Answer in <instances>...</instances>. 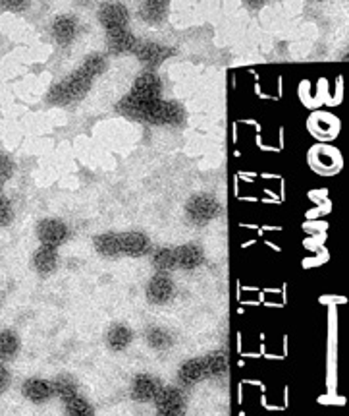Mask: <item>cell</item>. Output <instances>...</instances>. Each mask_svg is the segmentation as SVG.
I'll return each instance as SVG.
<instances>
[{
  "label": "cell",
  "mask_w": 349,
  "mask_h": 416,
  "mask_svg": "<svg viewBox=\"0 0 349 416\" xmlns=\"http://www.w3.org/2000/svg\"><path fill=\"white\" fill-rule=\"evenodd\" d=\"M107 58L103 54H91L84 61V64L74 70L70 76L54 85L48 93V101L53 105H70L74 101H79L85 93L89 92L91 84L107 70Z\"/></svg>",
  "instance_id": "1"
},
{
  "label": "cell",
  "mask_w": 349,
  "mask_h": 416,
  "mask_svg": "<svg viewBox=\"0 0 349 416\" xmlns=\"http://www.w3.org/2000/svg\"><path fill=\"white\" fill-rule=\"evenodd\" d=\"M120 115L151 126H182L185 122V108L178 101H166L164 97L145 101L141 105L121 111Z\"/></svg>",
  "instance_id": "2"
},
{
  "label": "cell",
  "mask_w": 349,
  "mask_h": 416,
  "mask_svg": "<svg viewBox=\"0 0 349 416\" xmlns=\"http://www.w3.org/2000/svg\"><path fill=\"white\" fill-rule=\"evenodd\" d=\"M222 215V203L211 194H195L185 203V219L195 227H206Z\"/></svg>",
  "instance_id": "3"
},
{
  "label": "cell",
  "mask_w": 349,
  "mask_h": 416,
  "mask_svg": "<svg viewBox=\"0 0 349 416\" xmlns=\"http://www.w3.org/2000/svg\"><path fill=\"white\" fill-rule=\"evenodd\" d=\"M152 403H154V412L159 416H180L187 407L185 393L178 386H162Z\"/></svg>",
  "instance_id": "4"
},
{
  "label": "cell",
  "mask_w": 349,
  "mask_h": 416,
  "mask_svg": "<svg viewBox=\"0 0 349 416\" xmlns=\"http://www.w3.org/2000/svg\"><path fill=\"white\" fill-rule=\"evenodd\" d=\"M174 49L172 46L162 45V43H154V41H139L136 49V56L139 62L145 66V72H154L162 62L174 56Z\"/></svg>",
  "instance_id": "5"
},
{
  "label": "cell",
  "mask_w": 349,
  "mask_h": 416,
  "mask_svg": "<svg viewBox=\"0 0 349 416\" xmlns=\"http://www.w3.org/2000/svg\"><path fill=\"white\" fill-rule=\"evenodd\" d=\"M176 294V285L172 277L168 273H154L149 283L145 286V296L149 304H154V306H164L168 302L174 298Z\"/></svg>",
  "instance_id": "6"
},
{
  "label": "cell",
  "mask_w": 349,
  "mask_h": 416,
  "mask_svg": "<svg viewBox=\"0 0 349 416\" xmlns=\"http://www.w3.org/2000/svg\"><path fill=\"white\" fill-rule=\"evenodd\" d=\"M99 23L103 25L105 33L129 27V10L121 2H107L99 8Z\"/></svg>",
  "instance_id": "7"
},
{
  "label": "cell",
  "mask_w": 349,
  "mask_h": 416,
  "mask_svg": "<svg viewBox=\"0 0 349 416\" xmlns=\"http://www.w3.org/2000/svg\"><path fill=\"white\" fill-rule=\"evenodd\" d=\"M118 250L120 258H141L151 252V239L139 231H126L118 232Z\"/></svg>",
  "instance_id": "8"
},
{
  "label": "cell",
  "mask_w": 349,
  "mask_h": 416,
  "mask_svg": "<svg viewBox=\"0 0 349 416\" xmlns=\"http://www.w3.org/2000/svg\"><path fill=\"white\" fill-rule=\"evenodd\" d=\"M37 237L45 246L60 248L70 239V229L60 219H43L37 227Z\"/></svg>",
  "instance_id": "9"
},
{
  "label": "cell",
  "mask_w": 349,
  "mask_h": 416,
  "mask_svg": "<svg viewBox=\"0 0 349 416\" xmlns=\"http://www.w3.org/2000/svg\"><path fill=\"white\" fill-rule=\"evenodd\" d=\"M160 379L152 374H137L129 386V397L136 403H152L160 391Z\"/></svg>",
  "instance_id": "10"
},
{
  "label": "cell",
  "mask_w": 349,
  "mask_h": 416,
  "mask_svg": "<svg viewBox=\"0 0 349 416\" xmlns=\"http://www.w3.org/2000/svg\"><path fill=\"white\" fill-rule=\"evenodd\" d=\"M178 384L182 387H193L205 382L206 379V368H205V358L203 356H193V358H187L185 363L180 364L178 368Z\"/></svg>",
  "instance_id": "11"
},
{
  "label": "cell",
  "mask_w": 349,
  "mask_h": 416,
  "mask_svg": "<svg viewBox=\"0 0 349 416\" xmlns=\"http://www.w3.org/2000/svg\"><path fill=\"white\" fill-rule=\"evenodd\" d=\"M77 30H79V23L74 15L62 14L58 18H54L53 27H51V33H53V39L60 46H68L74 43V39L77 35Z\"/></svg>",
  "instance_id": "12"
},
{
  "label": "cell",
  "mask_w": 349,
  "mask_h": 416,
  "mask_svg": "<svg viewBox=\"0 0 349 416\" xmlns=\"http://www.w3.org/2000/svg\"><path fill=\"white\" fill-rule=\"evenodd\" d=\"M176 256H178V270L195 271L205 263V250L195 242L176 246Z\"/></svg>",
  "instance_id": "13"
},
{
  "label": "cell",
  "mask_w": 349,
  "mask_h": 416,
  "mask_svg": "<svg viewBox=\"0 0 349 416\" xmlns=\"http://www.w3.org/2000/svg\"><path fill=\"white\" fill-rule=\"evenodd\" d=\"M22 395L33 405H43L51 397H54L53 382H46L41 378H29L23 382Z\"/></svg>",
  "instance_id": "14"
},
{
  "label": "cell",
  "mask_w": 349,
  "mask_h": 416,
  "mask_svg": "<svg viewBox=\"0 0 349 416\" xmlns=\"http://www.w3.org/2000/svg\"><path fill=\"white\" fill-rule=\"evenodd\" d=\"M168 6H170V2L166 0H145L137 8V15L147 25H159L166 20Z\"/></svg>",
  "instance_id": "15"
},
{
  "label": "cell",
  "mask_w": 349,
  "mask_h": 416,
  "mask_svg": "<svg viewBox=\"0 0 349 416\" xmlns=\"http://www.w3.org/2000/svg\"><path fill=\"white\" fill-rule=\"evenodd\" d=\"M105 343L112 353H121L133 343V329L128 324L110 325L105 335Z\"/></svg>",
  "instance_id": "16"
},
{
  "label": "cell",
  "mask_w": 349,
  "mask_h": 416,
  "mask_svg": "<svg viewBox=\"0 0 349 416\" xmlns=\"http://www.w3.org/2000/svg\"><path fill=\"white\" fill-rule=\"evenodd\" d=\"M145 343L149 345V348L157 351V353H166L174 347V335L168 332L166 327L160 325H149L143 333Z\"/></svg>",
  "instance_id": "17"
},
{
  "label": "cell",
  "mask_w": 349,
  "mask_h": 416,
  "mask_svg": "<svg viewBox=\"0 0 349 416\" xmlns=\"http://www.w3.org/2000/svg\"><path fill=\"white\" fill-rule=\"evenodd\" d=\"M205 358V368H206V379L209 378H224L228 374V353L224 348H216L203 355Z\"/></svg>",
  "instance_id": "18"
},
{
  "label": "cell",
  "mask_w": 349,
  "mask_h": 416,
  "mask_svg": "<svg viewBox=\"0 0 349 416\" xmlns=\"http://www.w3.org/2000/svg\"><path fill=\"white\" fill-rule=\"evenodd\" d=\"M33 267L41 273V275H48L58 267V248L53 246H41L35 250L33 254Z\"/></svg>",
  "instance_id": "19"
},
{
  "label": "cell",
  "mask_w": 349,
  "mask_h": 416,
  "mask_svg": "<svg viewBox=\"0 0 349 416\" xmlns=\"http://www.w3.org/2000/svg\"><path fill=\"white\" fill-rule=\"evenodd\" d=\"M93 248L95 252L103 258H120V250H118V232L108 231L100 232L93 239Z\"/></svg>",
  "instance_id": "20"
},
{
  "label": "cell",
  "mask_w": 349,
  "mask_h": 416,
  "mask_svg": "<svg viewBox=\"0 0 349 416\" xmlns=\"http://www.w3.org/2000/svg\"><path fill=\"white\" fill-rule=\"evenodd\" d=\"M152 267L159 273H168V271L178 270V256H176V246H162L152 252Z\"/></svg>",
  "instance_id": "21"
},
{
  "label": "cell",
  "mask_w": 349,
  "mask_h": 416,
  "mask_svg": "<svg viewBox=\"0 0 349 416\" xmlns=\"http://www.w3.org/2000/svg\"><path fill=\"white\" fill-rule=\"evenodd\" d=\"M20 337L12 329H0V360H12L20 353Z\"/></svg>",
  "instance_id": "22"
},
{
  "label": "cell",
  "mask_w": 349,
  "mask_h": 416,
  "mask_svg": "<svg viewBox=\"0 0 349 416\" xmlns=\"http://www.w3.org/2000/svg\"><path fill=\"white\" fill-rule=\"evenodd\" d=\"M53 391L62 403L70 401L72 397L79 395V391H77V384L70 378V376H58L56 379H53Z\"/></svg>",
  "instance_id": "23"
},
{
  "label": "cell",
  "mask_w": 349,
  "mask_h": 416,
  "mask_svg": "<svg viewBox=\"0 0 349 416\" xmlns=\"http://www.w3.org/2000/svg\"><path fill=\"white\" fill-rule=\"evenodd\" d=\"M66 407V415L70 416H93L95 415V409L91 407V403L84 399L81 395H76L72 397L70 401L64 403Z\"/></svg>",
  "instance_id": "24"
},
{
  "label": "cell",
  "mask_w": 349,
  "mask_h": 416,
  "mask_svg": "<svg viewBox=\"0 0 349 416\" xmlns=\"http://www.w3.org/2000/svg\"><path fill=\"white\" fill-rule=\"evenodd\" d=\"M14 219V209H12V201L8 200L2 194V182H0V227H6L12 223Z\"/></svg>",
  "instance_id": "25"
},
{
  "label": "cell",
  "mask_w": 349,
  "mask_h": 416,
  "mask_svg": "<svg viewBox=\"0 0 349 416\" xmlns=\"http://www.w3.org/2000/svg\"><path fill=\"white\" fill-rule=\"evenodd\" d=\"M14 175V163L6 155H0V182H6Z\"/></svg>",
  "instance_id": "26"
},
{
  "label": "cell",
  "mask_w": 349,
  "mask_h": 416,
  "mask_svg": "<svg viewBox=\"0 0 349 416\" xmlns=\"http://www.w3.org/2000/svg\"><path fill=\"white\" fill-rule=\"evenodd\" d=\"M10 379H12V376H10L8 368L4 366V364H0V395L4 393V391L8 389V386H10Z\"/></svg>",
  "instance_id": "27"
},
{
  "label": "cell",
  "mask_w": 349,
  "mask_h": 416,
  "mask_svg": "<svg viewBox=\"0 0 349 416\" xmlns=\"http://www.w3.org/2000/svg\"><path fill=\"white\" fill-rule=\"evenodd\" d=\"M0 6L8 8V10H23V8L27 6V2H14V0H4V2H0Z\"/></svg>",
  "instance_id": "28"
},
{
  "label": "cell",
  "mask_w": 349,
  "mask_h": 416,
  "mask_svg": "<svg viewBox=\"0 0 349 416\" xmlns=\"http://www.w3.org/2000/svg\"><path fill=\"white\" fill-rule=\"evenodd\" d=\"M245 4H247V6H251V8H255V10H257V8L265 6V2H245Z\"/></svg>",
  "instance_id": "29"
}]
</instances>
